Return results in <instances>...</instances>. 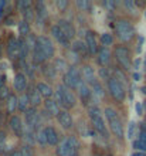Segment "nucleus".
<instances>
[{
  "mask_svg": "<svg viewBox=\"0 0 146 156\" xmlns=\"http://www.w3.org/2000/svg\"><path fill=\"white\" fill-rule=\"evenodd\" d=\"M54 53H55V48H54L53 41L45 36H38L36 40V44H34V48H33L34 62L41 64V62L47 61V60L54 57Z\"/></svg>",
  "mask_w": 146,
  "mask_h": 156,
  "instance_id": "obj_1",
  "label": "nucleus"
},
{
  "mask_svg": "<svg viewBox=\"0 0 146 156\" xmlns=\"http://www.w3.org/2000/svg\"><path fill=\"white\" fill-rule=\"evenodd\" d=\"M54 94H55V99H57L58 105H61L65 111L69 109V108L75 107L77 98H75V95L73 94V91L69 90V88H67L64 84H62V85H58Z\"/></svg>",
  "mask_w": 146,
  "mask_h": 156,
  "instance_id": "obj_2",
  "label": "nucleus"
},
{
  "mask_svg": "<svg viewBox=\"0 0 146 156\" xmlns=\"http://www.w3.org/2000/svg\"><path fill=\"white\" fill-rule=\"evenodd\" d=\"M105 118L108 121V126H109L111 132L114 133L116 138H123V125H122V121H121V116L118 115V112L115 111L114 108H105Z\"/></svg>",
  "mask_w": 146,
  "mask_h": 156,
  "instance_id": "obj_3",
  "label": "nucleus"
},
{
  "mask_svg": "<svg viewBox=\"0 0 146 156\" xmlns=\"http://www.w3.org/2000/svg\"><path fill=\"white\" fill-rule=\"evenodd\" d=\"M89 119H91V123H92L94 129H95L104 139H108V138H109V132H108L105 121L102 118V114L98 107H92L89 109Z\"/></svg>",
  "mask_w": 146,
  "mask_h": 156,
  "instance_id": "obj_4",
  "label": "nucleus"
},
{
  "mask_svg": "<svg viewBox=\"0 0 146 156\" xmlns=\"http://www.w3.org/2000/svg\"><path fill=\"white\" fill-rule=\"evenodd\" d=\"M80 144L75 136H67L57 145V155L58 156H77Z\"/></svg>",
  "mask_w": 146,
  "mask_h": 156,
  "instance_id": "obj_5",
  "label": "nucleus"
},
{
  "mask_svg": "<svg viewBox=\"0 0 146 156\" xmlns=\"http://www.w3.org/2000/svg\"><path fill=\"white\" fill-rule=\"evenodd\" d=\"M115 30H116L118 38L121 41H130L135 36V29L132 23L126 19H119L115 23Z\"/></svg>",
  "mask_w": 146,
  "mask_h": 156,
  "instance_id": "obj_6",
  "label": "nucleus"
},
{
  "mask_svg": "<svg viewBox=\"0 0 146 156\" xmlns=\"http://www.w3.org/2000/svg\"><path fill=\"white\" fill-rule=\"evenodd\" d=\"M64 85L69 90H78V87L81 85L84 80H82V73H80L78 68L75 67H69L67 73H64Z\"/></svg>",
  "mask_w": 146,
  "mask_h": 156,
  "instance_id": "obj_7",
  "label": "nucleus"
},
{
  "mask_svg": "<svg viewBox=\"0 0 146 156\" xmlns=\"http://www.w3.org/2000/svg\"><path fill=\"white\" fill-rule=\"evenodd\" d=\"M106 84H108V91H109V94L112 95V98H114L115 101H118V102H122L126 97L125 87L122 85L115 77H111Z\"/></svg>",
  "mask_w": 146,
  "mask_h": 156,
  "instance_id": "obj_8",
  "label": "nucleus"
},
{
  "mask_svg": "<svg viewBox=\"0 0 146 156\" xmlns=\"http://www.w3.org/2000/svg\"><path fill=\"white\" fill-rule=\"evenodd\" d=\"M115 58L116 61L121 64L123 70H129L130 68V53L125 45H119L115 48Z\"/></svg>",
  "mask_w": 146,
  "mask_h": 156,
  "instance_id": "obj_9",
  "label": "nucleus"
},
{
  "mask_svg": "<svg viewBox=\"0 0 146 156\" xmlns=\"http://www.w3.org/2000/svg\"><path fill=\"white\" fill-rule=\"evenodd\" d=\"M40 123H41V116L40 114L37 112V109L34 107L30 108L29 111L26 112V125L29 128L30 131L36 132L38 128H40ZM38 132V131H37Z\"/></svg>",
  "mask_w": 146,
  "mask_h": 156,
  "instance_id": "obj_10",
  "label": "nucleus"
},
{
  "mask_svg": "<svg viewBox=\"0 0 146 156\" xmlns=\"http://www.w3.org/2000/svg\"><path fill=\"white\" fill-rule=\"evenodd\" d=\"M57 121H58V123L61 125V128H62V129H67V131L74 126L73 116H71V114H69L68 111H65V109L60 111V114L57 115Z\"/></svg>",
  "mask_w": 146,
  "mask_h": 156,
  "instance_id": "obj_11",
  "label": "nucleus"
},
{
  "mask_svg": "<svg viewBox=\"0 0 146 156\" xmlns=\"http://www.w3.org/2000/svg\"><path fill=\"white\" fill-rule=\"evenodd\" d=\"M85 44H87V48H88L89 55H95V54L99 51V48H98V41H97V38H95V33H94V31H87Z\"/></svg>",
  "mask_w": 146,
  "mask_h": 156,
  "instance_id": "obj_12",
  "label": "nucleus"
},
{
  "mask_svg": "<svg viewBox=\"0 0 146 156\" xmlns=\"http://www.w3.org/2000/svg\"><path fill=\"white\" fill-rule=\"evenodd\" d=\"M51 34H53V37L57 40V43H60V45L62 47H69V38L67 37L64 34V31L58 27V26H53L51 27Z\"/></svg>",
  "mask_w": 146,
  "mask_h": 156,
  "instance_id": "obj_13",
  "label": "nucleus"
},
{
  "mask_svg": "<svg viewBox=\"0 0 146 156\" xmlns=\"http://www.w3.org/2000/svg\"><path fill=\"white\" fill-rule=\"evenodd\" d=\"M7 55L9 58H17L20 57V44L19 40L14 37H10L7 41Z\"/></svg>",
  "mask_w": 146,
  "mask_h": 156,
  "instance_id": "obj_14",
  "label": "nucleus"
},
{
  "mask_svg": "<svg viewBox=\"0 0 146 156\" xmlns=\"http://www.w3.org/2000/svg\"><path fill=\"white\" fill-rule=\"evenodd\" d=\"M10 128H12V131L14 132V135L16 136H23L24 135V125H23V122H21L20 116L17 115H13L12 118H10Z\"/></svg>",
  "mask_w": 146,
  "mask_h": 156,
  "instance_id": "obj_15",
  "label": "nucleus"
},
{
  "mask_svg": "<svg viewBox=\"0 0 146 156\" xmlns=\"http://www.w3.org/2000/svg\"><path fill=\"white\" fill-rule=\"evenodd\" d=\"M82 78H84V82L88 84L89 87H92L95 82H98V78L94 73V68L91 66H84L82 67Z\"/></svg>",
  "mask_w": 146,
  "mask_h": 156,
  "instance_id": "obj_16",
  "label": "nucleus"
},
{
  "mask_svg": "<svg viewBox=\"0 0 146 156\" xmlns=\"http://www.w3.org/2000/svg\"><path fill=\"white\" fill-rule=\"evenodd\" d=\"M57 26L60 27L61 30H62V31H64V34L69 38V40H73V38L75 37V34H77V31H75V27H74L73 23H69L68 20H60L57 23Z\"/></svg>",
  "mask_w": 146,
  "mask_h": 156,
  "instance_id": "obj_17",
  "label": "nucleus"
},
{
  "mask_svg": "<svg viewBox=\"0 0 146 156\" xmlns=\"http://www.w3.org/2000/svg\"><path fill=\"white\" fill-rule=\"evenodd\" d=\"M43 129H44L45 138H47V144L51 145V146L58 145V142H60V135H58V132L55 131L53 126H45V128H43Z\"/></svg>",
  "mask_w": 146,
  "mask_h": 156,
  "instance_id": "obj_18",
  "label": "nucleus"
},
{
  "mask_svg": "<svg viewBox=\"0 0 146 156\" xmlns=\"http://www.w3.org/2000/svg\"><path fill=\"white\" fill-rule=\"evenodd\" d=\"M13 87L14 90L19 91V92H23L27 88V77H26L23 73H19V74L14 75V81H13Z\"/></svg>",
  "mask_w": 146,
  "mask_h": 156,
  "instance_id": "obj_19",
  "label": "nucleus"
},
{
  "mask_svg": "<svg viewBox=\"0 0 146 156\" xmlns=\"http://www.w3.org/2000/svg\"><path fill=\"white\" fill-rule=\"evenodd\" d=\"M78 91H80V97H81L82 102L84 104H88V101L94 97L92 91H91V88H89L88 84H85V82H82L81 85L78 87Z\"/></svg>",
  "mask_w": 146,
  "mask_h": 156,
  "instance_id": "obj_20",
  "label": "nucleus"
},
{
  "mask_svg": "<svg viewBox=\"0 0 146 156\" xmlns=\"http://www.w3.org/2000/svg\"><path fill=\"white\" fill-rule=\"evenodd\" d=\"M27 95H29V99H30V104H31L33 107H37V105H40L41 104V94L38 92L37 90V87H31L29 91H27Z\"/></svg>",
  "mask_w": 146,
  "mask_h": 156,
  "instance_id": "obj_21",
  "label": "nucleus"
},
{
  "mask_svg": "<svg viewBox=\"0 0 146 156\" xmlns=\"http://www.w3.org/2000/svg\"><path fill=\"white\" fill-rule=\"evenodd\" d=\"M111 60V51L108 47H105V45H102L101 48H99V51H98V61H99V64L101 66H108V62H109Z\"/></svg>",
  "mask_w": 146,
  "mask_h": 156,
  "instance_id": "obj_22",
  "label": "nucleus"
},
{
  "mask_svg": "<svg viewBox=\"0 0 146 156\" xmlns=\"http://www.w3.org/2000/svg\"><path fill=\"white\" fill-rule=\"evenodd\" d=\"M44 107H45V111L48 112L51 116H53V115L57 116L58 114H60V107H58V102H57V101H54V99H45Z\"/></svg>",
  "mask_w": 146,
  "mask_h": 156,
  "instance_id": "obj_23",
  "label": "nucleus"
},
{
  "mask_svg": "<svg viewBox=\"0 0 146 156\" xmlns=\"http://www.w3.org/2000/svg\"><path fill=\"white\" fill-rule=\"evenodd\" d=\"M73 50H74V53H77L80 57H87L88 55V48H87V44H85V41H81V40H78L74 43L73 45Z\"/></svg>",
  "mask_w": 146,
  "mask_h": 156,
  "instance_id": "obj_24",
  "label": "nucleus"
},
{
  "mask_svg": "<svg viewBox=\"0 0 146 156\" xmlns=\"http://www.w3.org/2000/svg\"><path fill=\"white\" fill-rule=\"evenodd\" d=\"M37 90H38V92L41 94V97H44V98L50 99V97L54 94L53 88L48 85V84H45V82H37Z\"/></svg>",
  "mask_w": 146,
  "mask_h": 156,
  "instance_id": "obj_25",
  "label": "nucleus"
},
{
  "mask_svg": "<svg viewBox=\"0 0 146 156\" xmlns=\"http://www.w3.org/2000/svg\"><path fill=\"white\" fill-rule=\"evenodd\" d=\"M134 148L141 151V152H146V132H141L138 136V139L134 142Z\"/></svg>",
  "mask_w": 146,
  "mask_h": 156,
  "instance_id": "obj_26",
  "label": "nucleus"
},
{
  "mask_svg": "<svg viewBox=\"0 0 146 156\" xmlns=\"http://www.w3.org/2000/svg\"><path fill=\"white\" fill-rule=\"evenodd\" d=\"M6 104H7V111L10 112V114H13V112L19 108V98H17L14 94H12L7 98V102Z\"/></svg>",
  "mask_w": 146,
  "mask_h": 156,
  "instance_id": "obj_27",
  "label": "nucleus"
},
{
  "mask_svg": "<svg viewBox=\"0 0 146 156\" xmlns=\"http://www.w3.org/2000/svg\"><path fill=\"white\" fill-rule=\"evenodd\" d=\"M36 14L37 19H40V20H44L47 17V9H45L44 2H37L36 3Z\"/></svg>",
  "mask_w": 146,
  "mask_h": 156,
  "instance_id": "obj_28",
  "label": "nucleus"
},
{
  "mask_svg": "<svg viewBox=\"0 0 146 156\" xmlns=\"http://www.w3.org/2000/svg\"><path fill=\"white\" fill-rule=\"evenodd\" d=\"M29 105H30L29 95H27V94H21L20 98H19V109H20L21 112H27L30 109Z\"/></svg>",
  "mask_w": 146,
  "mask_h": 156,
  "instance_id": "obj_29",
  "label": "nucleus"
},
{
  "mask_svg": "<svg viewBox=\"0 0 146 156\" xmlns=\"http://www.w3.org/2000/svg\"><path fill=\"white\" fill-rule=\"evenodd\" d=\"M41 71H43L44 77H47V78H54L55 77V73H57L54 64H44L43 68H41Z\"/></svg>",
  "mask_w": 146,
  "mask_h": 156,
  "instance_id": "obj_30",
  "label": "nucleus"
},
{
  "mask_svg": "<svg viewBox=\"0 0 146 156\" xmlns=\"http://www.w3.org/2000/svg\"><path fill=\"white\" fill-rule=\"evenodd\" d=\"M19 33H20L23 37L30 36V24H29V21L21 20L20 23H19Z\"/></svg>",
  "mask_w": 146,
  "mask_h": 156,
  "instance_id": "obj_31",
  "label": "nucleus"
},
{
  "mask_svg": "<svg viewBox=\"0 0 146 156\" xmlns=\"http://www.w3.org/2000/svg\"><path fill=\"white\" fill-rule=\"evenodd\" d=\"M54 67H55L57 71H65V68H68L64 58H57V60L54 61ZM65 73H67V71H65Z\"/></svg>",
  "mask_w": 146,
  "mask_h": 156,
  "instance_id": "obj_32",
  "label": "nucleus"
},
{
  "mask_svg": "<svg viewBox=\"0 0 146 156\" xmlns=\"http://www.w3.org/2000/svg\"><path fill=\"white\" fill-rule=\"evenodd\" d=\"M23 138H24V140L26 142H29V144H34V140H37L36 139V133L33 131H30L29 128L24 131V135H23Z\"/></svg>",
  "mask_w": 146,
  "mask_h": 156,
  "instance_id": "obj_33",
  "label": "nucleus"
},
{
  "mask_svg": "<svg viewBox=\"0 0 146 156\" xmlns=\"http://www.w3.org/2000/svg\"><path fill=\"white\" fill-rule=\"evenodd\" d=\"M101 43L105 47H108V45H111L112 43H114V37H112V34H109V33H104V34H101Z\"/></svg>",
  "mask_w": 146,
  "mask_h": 156,
  "instance_id": "obj_34",
  "label": "nucleus"
},
{
  "mask_svg": "<svg viewBox=\"0 0 146 156\" xmlns=\"http://www.w3.org/2000/svg\"><path fill=\"white\" fill-rule=\"evenodd\" d=\"M36 139L38 144L41 145H47V138H45V133H44V129H40V131L36 133Z\"/></svg>",
  "mask_w": 146,
  "mask_h": 156,
  "instance_id": "obj_35",
  "label": "nucleus"
},
{
  "mask_svg": "<svg viewBox=\"0 0 146 156\" xmlns=\"http://www.w3.org/2000/svg\"><path fill=\"white\" fill-rule=\"evenodd\" d=\"M19 152H20L21 156H33V151L30 146H27V145H24V146H21L20 149H19Z\"/></svg>",
  "mask_w": 146,
  "mask_h": 156,
  "instance_id": "obj_36",
  "label": "nucleus"
},
{
  "mask_svg": "<svg viewBox=\"0 0 146 156\" xmlns=\"http://www.w3.org/2000/svg\"><path fill=\"white\" fill-rule=\"evenodd\" d=\"M77 6L81 9V10H88V9L91 7V4H89L88 2H85V0H78V2H77Z\"/></svg>",
  "mask_w": 146,
  "mask_h": 156,
  "instance_id": "obj_37",
  "label": "nucleus"
},
{
  "mask_svg": "<svg viewBox=\"0 0 146 156\" xmlns=\"http://www.w3.org/2000/svg\"><path fill=\"white\" fill-rule=\"evenodd\" d=\"M2 148H3V151L6 148V133L0 131V151H2Z\"/></svg>",
  "mask_w": 146,
  "mask_h": 156,
  "instance_id": "obj_38",
  "label": "nucleus"
},
{
  "mask_svg": "<svg viewBox=\"0 0 146 156\" xmlns=\"http://www.w3.org/2000/svg\"><path fill=\"white\" fill-rule=\"evenodd\" d=\"M12 94H9L7 92V88L6 87H3V88H0V98H6V101H7V98L10 97Z\"/></svg>",
  "mask_w": 146,
  "mask_h": 156,
  "instance_id": "obj_39",
  "label": "nucleus"
},
{
  "mask_svg": "<svg viewBox=\"0 0 146 156\" xmlns=\"http://www.w3.org/2000/svg\"><path fill=\"white\" fill-rule=\"evenodd\" d=\"M67 6H68V2H67V0H57V7L60 9V10H64Z\"/></svg>",
  "mask_w": 146,
  "mask_h": 156,
  "instance_id": "obj_40",
  "label": "nucleus"
},
{
  "mask_svg": "<svg viewBox=\"0 0 146 156\" xmlns=\"http://www.w3.org/2000/svg\"><path fill=\"white\" fill-rule=\"evenodd\" d=\"M99 75H101L102 78H106V82H108V80H109V74H108V71L105 70V68H101V71H99Z\"/></svg>",
  "mask_w": 146,
  "mask_h": 156,
  "instance_id": "obj_41",
  "label": "nucleus"
},
{
  "mask_svg": "<svg viewBox=\"0 0 146 156\" xmlns=\"http://www.w3.org/2000/svg\"><path fill=\"white\" fill-rule=\"evenodd\" d=\"M134 131H135V123L130 122L129 123V131H128V138H132V136H134Z\"/></svg>",
  "mask_w": 146,
  "mask_h": 156,
  "instance_id": "obj_42",
  "label": "nucleus"
},
{
  "mask_svg": "<svg viewBox=\"0 0 146 156\" xmlns=\"http://www.w3.org/2000/svg\"><path fill=\"white\" fill-rule=\"evenodd\" d=\"M115 2H104V6H105L106 9H109V10H112V9L115 7Z\"/></svg>",
  "mask_w": 146,
  "mask_h": 156,
  "instance_id": "obj_43",
  "label": "nucleus"
},
{
  "mask_svg": "<svg viewBox=\"0 0 146 156\" xmlns=\"http://www.w3.org/2000/svg\"><path fill=\"white\" fill-rule=\"evenodd\" d=\"M4 82H6V75H2V74H0V88H3Z\"/></svg>",
  "mask_w": 146,
  "mask_h": 156,
  "instance_id": "obj_44",
  "label": "nucleus"
},
{
  "mask_svg": "<svg viewBox=\"0 0 146 156\" xmlns=\"http://www.w3.org/2000/svg\"><path fill=\"white\" fill-rule=\"evenodd\" d=\"M136 112H138L139 115H141V114H142V105H141V104H136Z\"/></svg>",
  "mask_w": 146,
  "mask_h": 156,
  "instance_id": "obj_45",
  "label": "nucleus"
},
{
  "mask_svg": "<svg viewBox=\"0 0 146 156\" xmlns=\"http://www.w3.org/2000/svg\"><path fill=\"white\" fill-rule=\"evenodd\" d=\"M134 66H135V68H139V66H141V60H135V62H134Z\"/></svg>",
  "mask_w": 146,
  "mask_h": 156,
  "instance_id": "obj_46",
  "label": "nucleus"
},
{
  "mask_svg": "<svg viewBox=\"0 0 146 156\" xmlns=\"http://www.w3.org/2000/svg\"><path fill=\"white\" fill-rule=\"evenodd\" d=\"M132 156H145V153L143 152H136V153H134Z\"/></svg>",
  "mask_w": 146,
  "mask_h": 156,
  "instance_id": "obj_47",
  "label": "nucleus"
},
{
  "mask_svg": "<svg viewBox=\"0 0 146 156\" xmlns=\"http://www.w3.org/2000/svg\"><path fill=\"white\" fill-rule=\"evenodd\" d=\"M7 23H6V24H13V17H10V19H7Z\"/></svg>",
  "mask_w": 146,
  "mask_h": 156,
  "instance_id": "obj_48",
  "label": "nucleus"
},
{
  "mask_svg": "<svg viewBox=\"0 0 146 156\" xmlns=\"http://www.w3.org/2000/svg\"><path fill=\"white\" fill-rule=\"evenodd\" d=\"M10 156H21V155H20V152H19V151H16V152H13Z\"/></svg>",
  "mask_w": 146,
  "mask_h": 156,
  "instance_id": "obj_49",
  "label": "nucleus"
},
{
  "mask_svg": "<svg viewBox=\"0 0 146 156\" xmlns=\"http://www.w3.org/2000/svg\"><path fill=\"white\" fill-rule=\"evenodd\" d=\"M4 7V2H0V14H2V9Z\"/></svg>",
  "mask_w": 146,
  "mask_h": 156,
  "instance_id": "obj_50",
  "label": "nucleus"
},
{
  "mask_svg": "<svg viewBox=\"0 0 146 156\" xmlns=\"http://www.w3.org/2000/svg\"><path fill=\"white\" fill-rule=\"evenodd\" d=\"M141 91H142L143 94H145V95H146V87H142V90H141Z\"/></svg>",
  "mask_w": 146,
  "mask_h": 156,
  "instance_id": "obj_51",
  "label": "nucleus"
},
{
  "mask_svg": "<svg viewBox=\"0 0 146 156\" xmlns=\"http://www.w3.org/2000/svg\"><path fill=\"white\" fill-rule=\"evenodd\" d=\"M134 77H135V80H139V78H141V75H139V74H135Z\"/></svg>",
  "mask_w": 146,
  "mask_h": 156,
  "instance_id": "obj_52",
  "label": "nucleus"
},
{
  "mask_svg": "<svg viewBox=\"0 0 146 156\" xmlns=\"http://www.w3.org/2000/svg\"><path fill=\"white\" fill-rule=\"evenodd\" d=\"M2 116H3V114H2V107H0V121H2Z\"/></svg>",
  "mask_w": 146,
  "mask_h": 156,
  "instance_id": "obj_53",
  "label": "nucleus"
},
{
  "mask_svg": "<svg viewBox=\"0 0 146 156\" xmlns=\"http://www.w3.org/2000/svg\"><path fill=\"white\" fill-rule=\"evenodd\" d=\"M0 57H2V50H0Z\"/></svg>",
  "mask_w": 146,
  "mask_h": 156,
  "instance_id": "obj_54",
  "label": "nucleus"
},
{
  "mask_svg": "<svg viewBox=\"0 0 146 156\" xmlns=\"http://www.w3.org/2000/svg\"><path fill=\"white\" fill-rule=\"evenodd\" d=\"M106 156H112V155H106Z\"/></svg>",
  "mask_w": 146,
  "mask_h": 156,
  "instance_id": "obj_55",
  "label": "nucleus"
},
{
  "mask_svg": "<svg viewBox=\"0 0 146 156\" xmlns=\"http://www.w3.org/2000/svg\"><path fill=\"white\" fill-rule=\"evenodd\" d=\"M145 16H146V12H145Z\"/></svg>",
  "mask_w": 146,
  "mask_h": 156,
  "instance_id": "obj_56",
  "label": "nucleus"
},
{
  "mask_svg": "<svg viewBox=\"0 0 146 156\" xmlns=\"http://www.w3.org/2000/svg\"><path fill=\"white\" fill-rule=\"evenodd\" d=\"M95 156H99V155H95Z\"/></svg>",
  "mask_w": 146,
  "mask_h": 156,
  "instance_id": "obj_57",
  "label": "nucleus"
}]
</instances>
